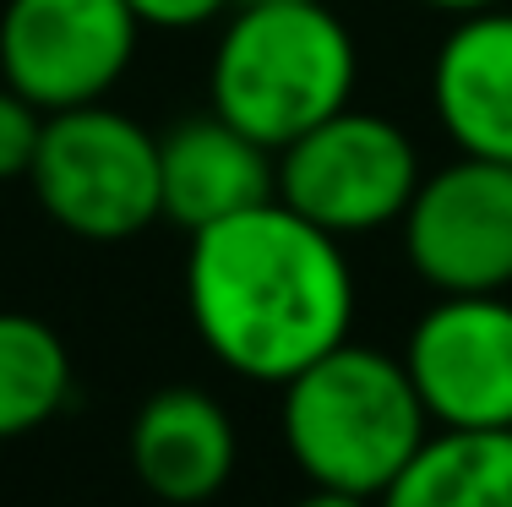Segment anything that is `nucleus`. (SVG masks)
Segmentation results:
<instances>
[{"label":"nucleus","instance_id":"obj_1","mask_svg":"<svg viewBox=\"0 0 512 507\" xmlns=\"http://www.w3.org/2000/svg\"><path fill=\"white\" fill-rule=\"evenodd\" d=\"M186 311L213 360L284 388L349 338L355 273L344 240L273 197L191 235Z\"/></svg>","mask_w":512,"mask_h":507},{"label":"nucleus","instance_id":"obj_2","mask_svg":"<svg viewBox=\"0 0 512 507\" xmlns=\"http://www.w3.org/2000/svg\"><path fill=\"white\" fill-rule=\"evenodd\" d=\"M278 426H284L289 458L311 486L371 502L431 437V415L404 360L349 338L284 382Z\"/></svg>","mask_w":512,"mask_h":507},{"label":"nucleus","instance_id":"obj_3","mask_svg":"<svg viewBox=\"0 0 512 507\" xmlns=\"http://www.w3.org/2000/svg\"><path fill=\"white\" fill-rule=\"evenodd\" d=\"M360 55L349 28L322 6H240L213 50V110L262 148H284L355 99Z\"/></svg>","mask_w":512,"mask_h":507},{"label":"nucleus","instance_id":"obj_4","mask_svg":"<svg viewBox=\"0 0 512 507\" xmlns=\"http://www.w3.org/2000/svg\"><path fill=\"white\" fill-rule=\"evenodd\" d=\"M28 186L77 240H131L158 219V137L109 104L44 115Z\"/></svg>","mask_w":512,"mask_h":507},{"label":"nucleus","instance_id":"obj_5","mask_svg":"<svg viewBox=\"0 0 512 507\" xmlns=\"http://www.w3.org/2000/svg\"><path fill=\"white\" fill-rule=\"evenodd\" d=\"M414 186H420V153L409 131L344 104L338 115L316 120L311 131L278 148L273 197L316 229L349 240L404 219Z\"/></svg>","mask_w":512,"mask_h":507},{"label":"nucleus","instance_id":"obj_6","mask_svg":"<svg viewBox=\"0 0 512 507\" xmlns=\"http://www.w3.org/2000/svg\"><path fill=\"white\" fill-rule=\"evenodd\" d=\"M398 224L414 279L436 295H502L512 284V164L458 153L420 175Z\"/></svg>","mask_w":512,"mask_h":507},{"label":"nucleus","instance_id":"obj_7","mask_svg":"<svg viewBox=\"0 0 512 507\" xmlns=\"http://www.w3.org/2000/svg\"><path fill=\"white\" fill-rule=\"evenodd\" d=\"M142 22L126 0H6L0 82L44 115L99 104L137 55Z\"/></svg>","mask_w":512,"mask_h":507},{"label":"nucleus","instance_id":"obj_8","mask_svg":"<svg viewBox=\"0 0 512 507\" xmlns=\"http://www.w3.org/2000/svg\"><path fill=\"white\" fill-rule=\"evenodd\" d=\"M404 371L431 426L512 431V300L442 295L409 328Z\"/></svg>","mask_w":512,"mask_h":507},{"label":"nucleus","instance_id":"obj_9","mask_svg":"<svg viewBox=\"0 0 512 507\" xmlns=\"http://www.w3.org/2000/svg\"><path fill=\"white\" fill-rule=\"evenodd\" d=\"M278 153L224 115H191L158 137V219L197 235L235 213L273 202Z\"/></svg>","mask_w":512,"mask_h":507},{"label":"nucleus","instance_id":"obj_10","mask_svg":"<svg viewBox=\"0 0 512 507\" xmlns=\"http://www.w3.org/2000/svg\"><path fill=\"white\" fill-rule=\"evenodd\" d=\"M431 99L458 153L512 164V11L458 17L431 66Z\"/></svg>","mask_w":512,"mask_h":507},{"label":"nucleus","instance_id":"obj_11","mask_svg":"<svg viewBox=\"0 0 512 507\" xmlns=\"http://www.w3.org/2000/svg\"><path fill=\"white\" fill-rule=\"evenodd\" d=\"M126 453L158 502L197 507L235 475V426L202 388H158L131 420Z\"/></svg>","mask_w":512,"mask_h":507},{"label":"nucleus","instance_id":"obj_12","mask_svg":"<svg viewBox=\"0 0 512 507\" xmlns=\"http://www.w3.org/2000/svg\"><path fill=\"white\" fill-rule=\"evenodd\" d=\"M376 507H512V431L436 426Z\"/></svg>","mask_w":512,"mask_h":507},{"label":"nucleus","instance_id":"obj_13","mask_svg":"<svg viewBox=\"0 0 512 507\" xmlns=\"http://www.w3.org/2000/svg\"><path fill=\"white\" fill-rule=\"evenodd\" d=\"M71 393V360L55 328L28 311H0V442L50 426Z\"/></svg>","mask_w":512,"mask_h":507},{"label":"nucleus","instance_id":"obj_14","mask_svg":"<svg viewBox=\"0 0 512 507\" xmlns=\"http://www.w3.org/2000/svg\"><path fill=\"white\" fill-rule=\"evenodd\" d=\"M39 131H44V110L28 104L17 88L0 82V180H17L33 169L39 153Z\"/></svg>","mask_w":512,"mask_h":507},{"label":"nucleus","instance_id":"obj_15","mask_svg":"<svg viewBox=\"0 0 512 507\" xmlns=\"http://www.w3.org/2000/svg\"><path fill=\"white\" fill-rule=\"evenodd\" d=\"M131 17L142 28H164V33H191V28H207L213 17H224L235 0H126Z\"/></svg>","mask_w":512,"mask_h":507},{"label":"nucleus","instance_id":"obj_16","mask_svg":"<svg viewBox=\"0 0 512 507\" xmlns=\"http://www.w3.org/2000/svg\"><path fill=\"white\" fill-rule=\"evenodd\" d=\"M295 507H371V497H349V491H327V486H316L311 497H300Z\"/></svg>","mask_w":512,"mask_h":507},{"label":"nucleus","instance_id":"obj_17","mask_svg":"<svg viewBox=\"0 0 512 507\" xmlns=\"http://www.w3.org/2000/svg\"><path fill=\"white\" fill-rule=\"evenodd\" d=\"M436 11H453V17H469V11H485V6H502V0H425Z\"/></svg>","mask_w":512,"mask_h":507},{"label":"nucleus","instance_id":"obj_18","mask_svg":"<svg viewBox=\"0 0 512 507\" xmlns=\"http://www.w3.org/2000/svg\"><path fill=\"white\" fill-rule=\"evenodd\" d=\"M235 6H300V0H235Z\"/></svg>","mask_w":512,"mask_h":507}]
</instances>
